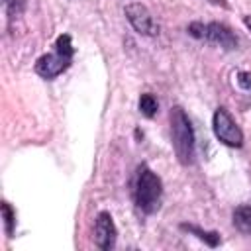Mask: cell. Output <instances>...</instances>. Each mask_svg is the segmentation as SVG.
<instances>
[{
	"mask_svg": "<svg viewBox=\"0 0 251 251\" xmlns=\"http://www.w3.org/2000/svg\"><path fill=\"white\" fill-rule=\"evenodd\" d=\"M171 135L176 159L180 165H190L194 161V129L180 106L171 110Z\"/></svg>",
	"mask_w": 251,
	"mask_h": 251,
	"instance_id": "1",
	"label": "cell"
},
{
	"mask_svg": "<svg viewBox=\"0 0 251 251\" xmlns=\"http://www.w3.org/2000/svg\"><path fill=\"white\" fill-rule=\"evenodd\" d=\"M133 196H135L137 208H139L141 212H145V214L157 212V208H159V204H161L163 182H161V178H159L147 165H141V167L137 169Z\"/></svg>",
	"mask_w": 251,
	"mask_h": 251,
	"instance_id": "2",
	"label": "cell"
},
{
	"mask_svg": "<svg viewBox=\"0 0 251 251\" xmlns=\"http://www.w3.org/2000/svg\"><path fill=\"white\" fill-rule=\"evenodd\" d=\"M188 33L196 39H204V41H210V43H216L224 49H235L237 47V37L235 33L224 25V24H218V22H212V24H202V22H192L188 25Z\"/></svg>",
	"mask_w": 251,
	"mask_h": 251,
	"instance_id": "3",
	"label": "cell"
},
{
	"mask_svg": "<svg viewBox=\"0 0 251 251\" xmlns=\"http://www.w3.org/2000/svg\"><path fill=\"white\" fill-rule=\"evenodd\" d=\"M212 127H214V133L216 137L229 145V147H241L243 145V131L239 129V126L233 122V118L229 116V112L226 108H218L214 112V118H212Z\"/></svg>",
	"mask_w": 251,
	"mask_h": 251,
	"instance_id": "4",
	"label": "cell"
},
{
	"mask_svg": "<svg viewBox=\"0 0 251 251\" xmlns=\"http://www.w3.org/2000/svg\"><path fill=\"white\" fill-rule=\"evenodd\" d=\"M126 18L131 24V27L139 35H155L157 33V24L151 16V12L141 4V2H131L126 6Z\"/></svg>",
	"mask_w": 251,
	"mask_h": 251,
	"instance_id": "5",
	"label": "cell"
},
{
	"mask_svg": "<svg viewBox=\"0 0 251 251\" xmlns=\"http://www.w3.org/2000/svg\"><path fill=\"white\" fill-rule=\"evenodd\" d=\"M116 226H114V220L108 212H100L98 218H96V224H94V241L100 249L104 251H110L114 249L116 245Z\"/></svg>",
	"mask_w": 251,
	"mask_h": 251,
	"instance_id": "6",
	"label": "cell"
},
{
	"mask_svg": "<svg viewBox=\"0 0 251 251\" xmlns=\"http://www.w3.org/2000/svg\"><path fill=\"white\" fill-rule=\"evenodd\" d=\"M71 65V59L63 57L61 53H47L41 55L35 63V73L43 78H55L59 76L63 71H67Z\"/></svg>",
	"mask_w": 251,
	"mask_h": 251,
	"instance_id": "7",
	"label": "cell"
},
{
	"mask_svg": "<svg viewBox=\"0 0 251 251\" xmlns=\"http://www.w3.org/2000/svg\"><path fill=\"white\" fill-rule=\"evenodd\" d=\"M233 226L243 233H251V208L249 206H237L233 210Z\"/></svg>",
	"mask_w": 251,
	"mask_h": 251,
	"instance_id": "8",
	"label": "cell"
},
{
	"mask_svg": "<svg viewBox=\"0 0 251 251\" xmlns=\"http://www.w3.org/2000/svg\"><path fill=\"white\" fill-rule=\"evenodd\" d=\"M180 227L186 229V231H190V233H194L200 241H204V243L210 245V247H216V245L220 243V233H218V231H204V229H200V227H196V226H188V224H180Z\"/></svg>",
	"mask_w": 251,
	"mask_h": 251,
	"instance_id": "9",
	"label": "cell"
},
{
	"mask_svg": "<svg viewBox=\"0 0 251 251\" xmlns=\"http://www.w3.org/2000/svg\"><path fill=\"white\" fill-rule=\"evenodd\" d=\"M157 110H159V102H157V98H155L153 94L145 92V94L139 96V112H141L143 116L153 118V116L157 114Z\"/></svg>",
	"mask_w": 251,
	"mask_h": 251,
	"instance_id": "10",
	"label": "cell"
},
{
	"mask_svg": "<svg viewBox=\"0 0 251 251\" xmlns=\"http://www.w3.org/2000/svg\"><path fill=\"white\" fill-rule=\"evenodd\" d=\"M55 47H57V53H61L63 57H67V59H73V53H75V49H73V43H71V35H67V33L59 35V37H57V43H55Z\"/></svg>",
	"mask_w": 251,
	"mask_h": 251,
	"instance_id": "11",
	"label": "cell"
},
{
	"mask_svg": "<svg viewBox=\"0 0 251 251\" xmlns=\"http://www.w3.org/2000/svg\"><path fill=\"white\" fill-rule=\"evenodd\" d=\"M2 218H4V229L8 235L14 233V224H16V214L8 202H2Z\"/></svg>",
	"mask_w": 251,
	"mask_h": 251,
	"instance_id": "12",
	"label": "cell"
},
{
	"mask_svg": "<svg viewBox=\"0 0 251 251\" xmlns=\"http://www.w3.org/2000/svg\"><path fill=\"white\" fill-rule=\"evenodd\" d=\"M237 84H239L241 88L249 90V88H251V71H241V73H237Z\"/></svg>",
	"mask_w": 251,
	"mask_h": 251,
	"instance_id": "13",
	"label": "cell"
},
{
	"mask_svg": "<svg viewBox=\"0 0 251 251\" xmlns=\"http://www.w3.org/2000/svg\"><path fill=\"white\" fill-rule=\"evenodd\" d=\"M243 22H245V25L251 29V16H245V18H243Z\"/></svg>",
	"mask_w": 251,
	"mask_h": 251,
	"instance_id": "14",
	"label": "cell"
}]
</instances>
